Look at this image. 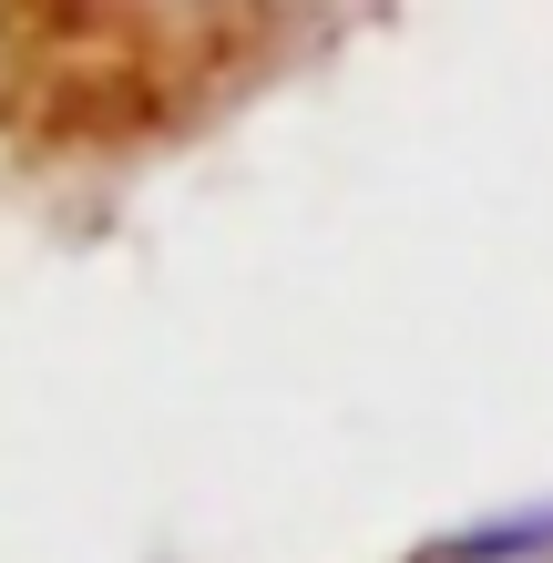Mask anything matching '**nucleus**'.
Instances as JSON below:
<instances>
[{
    "mask_svg": "<svg viewBox=\"0 0 553 563\" xmlns=\"http://www.w3.org/2000/svg\"><path fill=\"white\" fill-rule=\"evenodd\" d=\"M420 563H553V503H512V512L451 522Z\"/></svg>",
    "mask_w": 553,
    "mask_h": 563,
    "instance_id": "obj_2",
    "label": "nucleus"
},
{
    "mask_svg": "<svg viewBox=\"0 0 553 563\" xmlns=\"http://www.w3.org/2000/svg\"><path fill=\"white\" fill-rule=\"evenodd\" d=\"M400 0H0V175L123 195L318 82Z\"/></svg>",
    "mask_w": 553,
    "mask_h": 563,
    "instance_id": "obj_1",
    "label": "nucleus"
}]
</instances>
